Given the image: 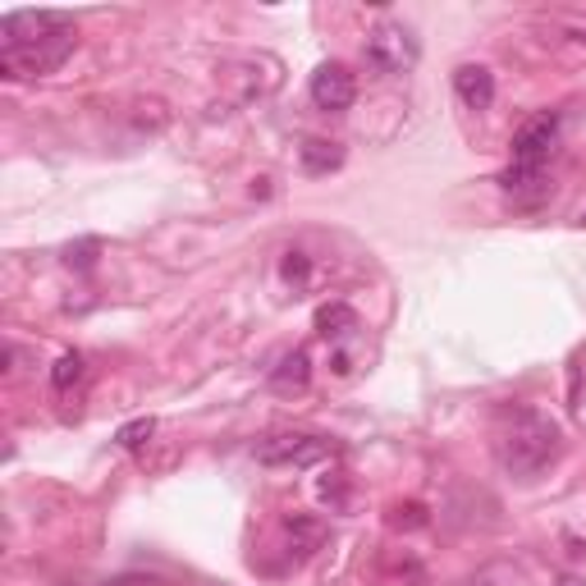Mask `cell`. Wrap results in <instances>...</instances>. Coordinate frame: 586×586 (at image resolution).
Listing matches in <instances>:
<instances>
[{"label":"cell","instance_id":"30bf717a","mask_svg":"<svg viewBox=\"0 0 586 586\" xmlns=\"http://www.w3.org/2000/svg\"><path fill=\"white\" fill-rule=\"evenodd\" d=\"M284 532H289V546L298 550V559H307V555H311V550H317L321 540H326V527H321L317 518H307V513H293V518H284ZM293 550H289V555H293Z\"/></svg>","mask_w":586,"mask_h":586},{"label":"cell","instance_id":"5bb4252c","mask_svg":"<svg viewBox=\"0 0 586 586\" xmlns=\"http://www.w3.org/2000/svg\"><path fill=\"white\" fill-rule=\"evenodd\" d=\"M532 183H540V170H522V165H509V170L499 175V188H505V193H522V188H532Z\"/></svg>","mask_w":586,"mask_h":586},{"label":"cell","instance_id":"3957f363","mask_svg":"<svg viewBox=\"0 0 586 586\" xmlns=\"http://www.w3.org/2000/svg\"><path fill=\"white\" fill-rule=\"evenodd\" d=\"M362 55H367V65L375 69V74H408L412 65H417V37L404 28V24H394V18H385V24H375L371 33H367V47H362Z\"/></svg>","mask_w":586,"mask_h":586},{"label":"cell","instance_id":"9a60e30c","mask_svg":"<svg viewBox=\"0 0 586 586\" xmlns=\"http://www.w3.org/2000/svg\"><path fill=\"white\" fill-rule=\"evenodd\" d=\"M152 431H156V422H152V417H138V422H129V426H119V435H115V440H119V445H124V449H138V445H142V440H146V435H152Z\"/></svg>","mask_w":586,"mask_h":586},{"label":"cell","instance_id":"7a4b0ae2","mask_svg":"<svg viewBox=\"0 0 586 586\" xmlns=\"http://www.w3.org/2000/svg\"><path fill=\"white\" fill-rule=\"evenodd\" d=\"M69 55H74V28L37 41V47H0V74H5L10 82L41 78V74H55Z\"/></svg>","mask_w":586,"mask_h":586},{"label":"cell","instance_id":"e0dca14e","mask_svg":"<svg viewBox=\"0 0 586 586\" xmlns=\"http://www.w3.org/2000/svg\"><path fill=\"white\" fill-rule=\"evenodd\" d=\"M284 276H289V280H303V276H307V262H303V253H289V262H284Z\"/></svg>","mask_w":586,"mask_h":586},{"label":"cell","instance_id":"277c9868","mask_svg":"<svg viewBox=\"0 0 586 586\" xmlns=\"http://www.w3.org/2000/svg\"><path fill=\"white\" fill-rule=\"evenodd\" d=\"M321 458H330V445L317 435H298V431H284V435H270L257 445V463L262 468H317Z\"/></svg>","mask_w":586,"mask_h":586},{"label":"cell","instance_id":"ac0fdd59","mask_svg":"<svg viewBox=\"0 0 586 586\" xmlns=\"http://www.w3.org/2000/svg\"><path fill=\"white\" fill-rule=\"evenodd\" d=\"M555 586H586V582H582V577H577V573H563V577H559V582H555Z\"/></svg>","mask_w":586,"mask_h":586},{"label":"cell","instance_id":"4fadbf2b","mask_svg":"<svg viewBox=\"0 0 586 586\" xmlns=\"http://www.w3.org/2000/svg\"><path fill=\"white\" fill-rule=\"evenodd\" d=\"M78 375H82V358H78V353H65V358L51 367V385H55V394H65V390L78 381Z\"/></svg>","mask_w":586,"mask_h":586},{"label":"cell","instance_id":"8992f818","mask_svg":"<svg viewBox=\"0 0 586 586\" xmlns=\"http://www.w3.org/2000/svg\"><path fill=\"white\" fill-rule=\"evenodd\" d=\"M311 106L326 111V115H344L353 101H358V78H353L344 65H321L311 74Z\"/></svg>","mask_w":586,"mask_h":586},{"label":"cell","instance_id":"5b68a950","mask_svg":"<svg viewBox=\"0 0 586 586\" xmlns=\"http://www.w3.org/2000/svg\"><path fill=\"white\" fill-rule=\"evenodd\" d=\"M555 142H559V115L546 111V115L527 119V124H522V129L513 133V161H509V165H522V170H540V165L550 161Z\"/></svg>","mask_w":586,"mask_h":586},{"label":"cell","instance_id":"2e32d148","mask_svg":"<svg viewBox=\"0 0 586 586\" xmlns=\"http://www.w3.org/2000/svg\"><path fill=\"white\" fill-rule=\"evenodd\" d=\"M92 253H97V239H88V243H78V247H69V266H78V270H88L92 266Z\"/></svg>","mask_w":586,"mask_h":586},{"label":"cell","instance_id":"ba28073f","mask_svg":"<svg viewBox=\"0 0 586 586\" xmlns=\"http://www.w3.org/2000/svg\"><path fill=\"white\" fill-rule=\"evenodd\" d=\"M454 92L468 111H491L495 106V74L486 65H458L454 69Z\"/></svg>","mask_w":586,"mask_h":586},{"label":"cell","instance_id":"9c48e42d","mask_svg":"<svg viewBox=\"0 0 586 586\" xmlns=\"http://www.w3.org/2000/svg\"><path fill=\"white\" fill-rule=\"evenodd\" d=\"M298 161H303L307 175H330V170H340L344 165V146L330 142V138H307L298 146Z\"/></svg>","mask_w":586,"mask_h":586},{"label":"cell","instance_id":"52a82bcc","mask_svg":"<svg viewBox=\"0 0 586 586\" xmlns=\"http://www.w3.org/2000/svg\"><path fill=\"white\" fill-rule=\"evenodd\" d=\"M0 28H5V47H37V41H47L55 33H65L69 28V18L65 14H5L0 18Z\"/></svg>","mask_w":586,"mask_h":586},{"label":"cell","instance_id":"7c38bea8","mask_svg":"<svg viewBox=\"0 0 586 586\" xmlns=\"http://www.w3.org/2000/svg\"><path fill=\"white\" fill-rule=\"evenodd\" d=\"M353 326H358V311L344 307V303H330L317 311V330L326 334V340H340V334H348Z\"/></svg>","mask_w":586,"mask_h":586},{"label":"cell","instance_id":"8fae6325","mask_svg":"<svg viewBox=\"0 0 586 586\" xmlns=\"http://www.w3.org/2000/svg\"><path fill=\"white\" fill-rule=\"evenodd\" d=\"M307 375H311V358L303 348H293L289 358L276 367V375H270V385H276L280 394H293V390H307Z\"/></svg>","mask_w":586,"mask_h":586},{"label":"cell","instance_id":"6da1fadb","mask_svg":"<svg viewBox=\"0 0 586 586\" xmlns=\"http://www.w3.org/2000/svg\"><path fill=\"white\" fill-rule=\"evenodd\" d=\"M559 449H563L559 422H550L546 412H532V408L513 412V422L495 440L499 468H505L509 476H518V481H536L559 458Z\"/></svg>","mask_w":586,"mask_h":586}]
</instances>
